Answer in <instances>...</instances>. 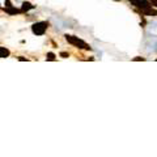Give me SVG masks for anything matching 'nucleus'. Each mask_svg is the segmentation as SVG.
Listing matches in <instances>:
<instances>
[{
	"label": "nucleus",
	"mask_w": 157,
	"mask_h": 157,
	"mask_svg": "<svg viewBox=\"0 0 157 157\" xmlns=\"http://www.w3.org/2000/svg\"><path fill=\"white\" fill-rule=\"evenodd\" d=\"M60 56H63V58H67V56H68V54H67V52H62V54H60Z\"/></svg>",
	"instance_id": "1a4fd4ad"
},
{
	"label": "nucleus",
	"mask_w": 157,
	"mask_h": 157,
	"mask_svg": "<svg viewBox=\"0 0 157 157\" xmlns=\"http://www.w3.org/2000/svg\"><path fill=\"white\" fill-rule=\"evenodd\" d=\"M134 60H144V58H139V56H137V58L134 59Z\"/></svg>",
	"instance_id": "9d476101"
},
{
	"label": "nucleus",
	"mask_w": 157,
	"mask_h": 157,
	"mask_svg": "<svg viewBox=\"0 0 157 157\" xmlns=\"http://www.w3.org/2000/svg\"><path fill=\"white\" fill-rule=\"evenodd\" d=\"M5 12L9 13V15H16V13H18L20 11H17V9H15V8H12V7H7Z\"/></svg>",
	"instance_id": "39448f33"
},
{
	"label": "nucleus",
	"mask_w": 157,
	"mask_h": 157,
	"mask_svg": "<svg viewBox=\"0 0 157 157\" xmlns=\"http://www.w3.org/2000/svg\"><path fill=\"white\" fill-rule=\"evenodd\" d=\"M130 1H131V3H132V4H134V3H135V1H136V0H130Z\"/></svg>",
	"instance_id": "9b49d317"
},
{
	"label": "nucleus",
	"mask_w": 157,
	"mask_h": 157,
	"mask_svg": "<svg viewBox=\"0 0 157 157\" xmlns=\"http://www.w3.org/2000/svg\"><path fill=\"white\" fill-rule=\"evenodd\" d=\"M5 7H12V4H11V1H9V0H5Z\"/></svg>",
	"instance_id": "6e6552de"
},
{
	"label": "nucleus",
	"mask_w": 157,
	"mask_h": 157,
	"mask_svg": "<svg viewBox=\"0 0 157 157\" xmlns=\"http://www.w3.org/2000/svg\"><path fill=\"white\" fill-rule=\"evenodd\" d=\"M65 39H67L68 43L76 46V47H78V48H83V50H88V48H90L89 46L85 43L84 41H81L80 38L75 37V35H68V34H67V35H65Z\"/></svg>",
	"instance_id": "f257e3e1"
},
{
	"label": "nucleus",
	"mask_w": 157,
	"mask_h": 157,
	"mask_svg": "<svg viewBox=\"0 0 157 157\" xmlns=\"http://www.w3.org/2000/svg\"><path fill=\"white\" fill-rule=\"evenodd\" d=\"M47 60H55V54H52V52H48L47 56H46Z\"/></svg>",
	"instance_id": "423d86ee"
},
{
	"label": "nucleus",
	"mask_w": 157,
	"mask_h": 157,
	"mask_svg": "<svg viewBox=\"0 0 157 157\" xmlns=\"http://www.w3.org/2000/svg\"><path fill=\"white\" fill-rule=\"evenodd\" d=\"M46 29H47V24H46V22H35V24H33V26H32V30L35 35L45 34Z\"/></svg>",
	"instance_id": "f03ea898"
},
{
	"label": "nucleus",
	"mask_w": 157,
	"mask_h": 157,
	"mask_svg": "<svg viewBox=\"0 0 157 157\" xmlns=\"http://www.w3.org/2000/svg\"><path fill=\"white\" fill-rule=\"evenodd\" d=\"M150 4H152L153 7H157V0H149Z\"/></svg>",
	"instance_id": "0eeeda50"
},
{
	"label": "nucleus",
	"mask_w": 157,
	"mask_h": 157,
	"mask_svg": "<svg viewBox=\"0 0 157 157\" xmlns=\"http://www.w3.org/2000/svg\"><path fill=\"white\" fill-rule=\"evenodd\" d=\"M33 8H34V5H32L30 3L25 1L24 4H22V7H21V11H22V12H25V11H29V9H33Z\"/></svg>",
	"instance_id": "7ed1b4c3"
},
{
	"label": "nucleus",
	"mask_w": 157,
	"mask_h": 157,
	"mask_svg": "<svg viewBox=\"0 0 157 157\" xmlns=\"http://www.w3.org/2000/svg\"><path fill=\"white\" fill-rule=\"evenodd\" d=\"M9 55V50H7L5 47H0V56L1 58H7Z\"/></svg>",
	"instance_id": "20e7f679"
}]
</instances>
